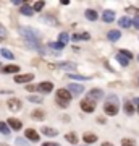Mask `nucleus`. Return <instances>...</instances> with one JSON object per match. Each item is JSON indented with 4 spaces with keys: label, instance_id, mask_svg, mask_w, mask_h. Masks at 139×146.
Returning a JSON list of instances; mask_svg holds the SVG:
<instances>
[{
    "label": "nucleus",
    "instance_id": "f257e3e1",
    "mask_svg": "<svg viewBox=\"0 0 139 146\" xmlns=\"http://www.w3.org/2000/svg\"><path fill=\"white\" fill-rule=\"evenodd\" d=\"M71 101V93L68 91V89H58L57 91V102L58 106H62V107H67L68 102Z\"/></svg>",
    "mask_w": 139,
    "mask_h": 146
},
{
    "label": "nucleus",
    "instance_id": "f03ea898",
    "mask_svg": "<svg viewBox=\"0 0 139 146\" xmlns=\"http://www.w3.org/2000/svg\"><path fill=\"white\" fill-rule=\"evenodd\" d=\"M68 91L71 93V96H79V94L84 93V88H82L81 84H76V83H71V84H68Z\"/></svg>",
    "mask_w": 139,
    "mask_h": 146
},
{
    "label": "nucleus",
    "instance_id": "7ed1b4c3",
    "mask_svg": "<svg viewBox=\"0 0 139 146\" xmlns=\"http://www.w3.org/2000/svg\"><path fill=\"white\" fill-rule=\"evenodd\" d=\"M81 109L84 110V112L91 114V112H94V109H96V102H92V101H89V99H84V101H81Z\"/></svg>",
    "mask_w": 139,
    "mask_h": 146
},
{
    "label": "nucleus",
    "instance_id": "20e7f679",
    "mask_svg": "<svg viewBox=\"0 0 139 146\" xmlns=\"http://www.w3.org/2000/svg\"><path fill=\"white\" fill-rule=\"evenodd\" d=\"M103 110H105V114L107 115H117L118 114V104H110V102H107L105 104V107H103Z\"/></svg>",
    "mask_w": 139,
    "mask_h": 146
},
{
    "label": "nucleus",
    "instance_id": "39448f33",
    "mask_svg": "<svg viewBox=\"0 0 139 146\" xmlns=\"http://www.w3.org/2000/svg\"><path fill=\"white\" fill-rule=\"evenodd\" d=\"M34 80V75L32 73H26V75H18V76H15V81L16 83H29V81H32Z\"/></svg>",
    "mask_w": 139,
    "mask_h": 146
},
{
    "label": "nucleus",
    "instance_id": "423d86ee",
    "mask_svg": "<svg viewBox=\"0 0 139 146\" xmlns=\"http://www.w3.org/2000/svg\"><path fill=\"white\" fill-rule=\"evenodd\" d=\"M52 89H53V84L50 81H42L37 84V91H41V93H50Z\"/></svg>",
    "mask_w": 139,
    "mask_h": 146
},
{
    "label": "nucleus",
    "instance_id": "0eeeda50",
    "mask_svg": "<svg viewBox=\"0 0 139 146\" xmlns=\"http://www.w3.org/2000/svg\"><path fill=\"white\" fill-rule=\"evenodd\" d=\"M102 96H103L102 89H92V91H89L88 99L94 102V101H97V99H102Z\"/></svg>",
    "mask_w": 139,
    "mask_h": 146
},
{
    "label": "nucleus",
    "instance_id": "6e6552de",
    "mask_svg": "<svg viewBox=\"0 0 139 146\" xmlns=\"http://www.w3.org/2000/svg\"><path fill=\"white\" fill-rule=\"evenodd\" d=\"M24 136L29 141H39V138H41V136H39V133H37L36 130H32V128H28V130L24 131Z\"/></svg>",
    "mask_w": 139,
    "mask_h": 146
},
{
    "label": "nucleus",
    "instance_id": "1a4fd4ad",
    "mask_svg": "<svg viewBox=\"0 0 139 146\" xmlns=\"http://www.w3.org/2000/svg\"><path fill=\"white\" fill-rule=\"evenodd\" d=\"M7 123H8V127H10L11 130H15V131H18V130H21V128H23V123H21L18 119H10Z\"/></svg>",
    "mask_w": 139,
    "mask_h": 146
},
{
    "label": "nucleus",
    "instance_id": "9d476101",
    "mask_svg": "<svg viewBox=\"0 0 139 146\" xmlns=\"http://www.w3.org/2000/svg\"><path fill=\"white\" fill-rule=\"evenodd\" d=\"M107 37H108V41H112V42H117L121 37V33L118 31V29H112V31H108V34H107Z\"/></svg>",
    "mask_w": 139,
    "mask_h": 146
},
{
    "label": "nucleus",
    "instance_id": "9b49d317",
    "mask_svg": "<svg viewBox=\"0 0 139 146\" xmlns=\"http://www.w3.org/2000/svg\"><path fill=\"white\" fill-rule=\"evenodd\" d=\"M102 20L105 21V23H112V21L115 20V11L112 10H105L102 13Z\"/></svg>",
    "mask_w": 139,
    "mask_h": 146
},
{
    "label": "nucleus",
    "instance_id": "f8f14e48",
    "mask_svg": "<svg viewBox=\"0 0 139 146\" xmlns=\"http://www.w3.org/2000/svg\"><path fill=\"white\" fill-rule=\"evenodd\" d=\"M8 109L10 110H20L21 109V101L20 99H10L8 101Z\"/></svg>",
    "mask_w": 139,
    "mask_h": 146
},
{
    "label": "nucleus",
    "instance_id": "ddd939ff",
    "mask_svg": "<svg viewBox=\"0 0 139 146\" xmlns=\"http://www.w3.org/2000/svg\"><path fill=\"white\" fill-rule=\"evenodd\" d=\"M2 72L3 73H18L20 72V67L18 65H7V67L2 68Z\"/></svg>",
    "mask_w": 139,
    "mask_h": 146
},
{
    "label": "nucleus",
    "instance_id": "4468645a",
    "mask_svg": "<svg viewBox=\"0 0 139 146\" xmlns=\"http://www.w3.org/2000/svg\"><path fill=\"white\" fill-rule=\"evenodd\" d=\"M84 16H86L89 21H96V20L99 18V15H97V11H96V10H86Z\"/></svg>",
    "mask_w": 139,
    "mask_h": 146
},
{
    "label": "nucleus",
    "instance_id": "2eb2a0df",
    "mask_svg": "<svg viewBox=\"0 0 139 146\" xmlns=\"http://www.w3.org/2000/svg\"><path fill=\"white\" fill-rule=\"evenodd\" d=\"M70 39H71V37L68 36V33H60V34H58V42H60L62 46H67Z\"/></svg>",
    "mask_w": 139,
    "mask_h": 146
},
{
    "label": "nucleus",
    "instance_id": "dca6fc26",
    "mask_svg": "<svg viewBox=\"0 0 139 146\" xmlns=\"http://www.w3.org/2000/svg\"><path fill=\"white\" fill-rule=\"evenodd\" d=\"M82 140L86 141L88 145H91V143H96V141H97V136L94 135V133H84V136H82Z\"/></svg>",
    "mask_w": 139,
    "mask_h": 146
},
{
    "label": "nucleus",
    "instance_id": "f3484780",
    "mask_svg": "<svg viewBox=\"0 0 139 146\" xmlns=\"http://www.w3.org/2000/svg\"><path fill=\"white\" fill-rule=\"evenodd\" d=\"M65 140H67L68 143H71L73 146H76V143H78V135H76V133H68V135H65Z\"/></svg>",
    "mask_w": 139,
    "mask_h": 146
},
{
    "label": "nucleus",
    "instance_id": "a211bd4d",
    "mask_svg": "<svg viewBox=\"0 0 139 146\" xmlns=\"http://www.w3.org/2000/svg\"><path fill=\"white\" fill-rule=\"evenodd\" d=\"M118 25L121 28H129L131 25H133V21L129 20L128 16H123V18H120V21H118Z\"/></svg>",
    "mask_w": 139,
    "mask_h": 146
},
{
    "label": "nucleus",
    "instance_id": "6ab92c4d",
    "mask_svg": "<svg viewBox=\"0 0 139 146\" xmlns=\"http://www.w3.org/2000/svg\"><path fill=\"white\" fill-rule=\"evenodd\" d=\"M42 133L47 136H57L58 131L55 130V128H49V127H45V128H42Z\"/></svg>",
    "mask_w": 139,
    "mask_h": 146
},
{
    "label": "nucleus",
    "instance_id": "aec40b11",
    "mask_svg": "<svg viewBox=\"0 0 139 146\" xmlns=\"http://www.w3.org/2000/svg\"><path fill=\"white\" fill-rule=\"evenodd\" d=\"M21 13H23V15H26V16H31L32 13H34V10H32L29 5H26V3H24V5L21 7Z\"/></svg>",
    "mask_w": 139,
    "mask_h": 146
},
{
    "label": "nucleus",
    "instance_id": "412c9836",
    "mask_svg": "<svg viewBox=\"0 0 139 146\" xmlns=\"http://www.w3.org/2000/svg\"><path fill=\"white\" fill-rule=\"evenodd\" d=\"M123 109H125V112H126V114H128V115L134 114V106L131 104V102H125Z\"/></svg>",
    "mask_w": 139,
    "mask_h": 146
},
{
    "label": "nucleus",
    "instance_id": "4be33fe9",
    "mask_svg": "<svg viewBox=\"0 0 139 146\" xmlns=\"http://www.w3.org/2000/svg\"><path fill=\"white\" fill-rule=\"evenodd\" d=\"M0 133H3V135H8V133H10V127H8V123L0 122Z\"/></svg>",
    "mask_w": 139,
    "mask_h": 146
},
{
    "label": "nucleus",
    "instance_id": "5701e85b",
    "mask_svg": "<svg viewBox=\"0 0 139 146\" xmlns=\"http://www.w3.org/2000/svg\"><path fill=\"white\" fill-rule=\"evenodd\" d=\"M60 68H63V70H74V63H70V62H62L60 65H58Z\"/></svg>",
    "mask_w": 139,
    "mask_h": 146
},
{
    "label": "nucleus",
    "instance_id": "b1692460",
    "mask_svg": "<svg viewBox=\"0 0 139 146\" xmlns=\"http://www.w3.org/2000/svg\"><path fill=\"white\" fill-rule=\"evenodd\" d=\"M117 60H118V62L121 63V67H126V65L129 63V60H128L126 57H123L121 54H117Z\"/></svg>",
    "mask_w": 139,
    "mask_h": 146
},
{
    "label": "nucleus",
    "instance_id": "393cba45",
    "mask_svg": "<svg viewBox=\"0 0 139 146\" xmlns=\"http://www.w3.org/2000/svg\"><path fill=\"white\" fill-rule=\"evenodd\" d=\"M0 52H2V55H3L5 58H8V60H13V58H15V55H13V54L8 50V49H2Z\"/></svg>",
    "mask_w": 139,
    "mask_h": 146
},
{
    "label": "nucleus",
    "instance_id": "a878e982",
    "mask_svg": "<svg viewBox=\"0 0 139 146\" xmlns=\"http://www.w3.org/2000/svg\"><path fill=\"white\" fill-rule=\"evenodd\" d=\"M32 119L44 120V112H42V110H34V112H32Z\"/></svg>",
    "mask_w": 139,
    "mask_h": 146
},
{
    "label": "nucleus",
    "instance_id": "bb28decb",
    "mask_svg": "<svg viewBox=\"0 0 139 146\" xmlns=\"http://www.w3.org/2000/svg\"><path fill=\"white\" fill-rule=\"evenodd\" d=\"M44 7H45V2H36L34 7H32V10H34V11H41Z\"/></svg>",
    "mask_w": 139,
    "mask_h": 146
},
{
    "label": "nucleus",
    "instance_id": "cd10ccee",
    "mask_svg": "<svg viewBox=\"0 0 139 146\" xmlns=\"http://www.w3.org/2000/svg\"><path fill=\"white\" fill-rule=\"evenodd\" d=\"M49 47H50V49H55V50H62L65 46H62L60 42H50V44H49Z\"/></svg>",
    "mask_w": 139,
    "mask_h": 146
},
{
    "label": "nucleus",
    "instance_id": "c85d7f7f",
    "mask_svg": "<svg viewBox=\"0 0 139 146\" xmlns=\"http://www.w3.org/2000/svg\"><path fill=\"white\" fill-rule=\"evenodd\" d=\"M121 146H136L134 145L133 140H129V138H125V140H121Z\"/></svg>",
    "mask_w": 139,
    "mask_h": 146
},
{
    "label": "nucleus",
    "instance_id": "c756f323",
    "mask_svg": "<svg viewBox=\"0 0 139 146\" xmlns=\"http://www.w3.org/2000/svg\"><path fill=\"white\" fill-rule=\"evenodd\" d=\"M118 54H121V55H123V57H126L128 60H129V58H133V54L129 52V50H125V49H121Z\"/></svg>",
    "mask_w": 139,
    "mask_h": 146
},
{
    "label": "nucleus",
    "instance_id": "7c9ffc66",
    "mask_svg": "<svg viewBox=\"0 0 139 146\" xmlns=\"http://www.w3.org/2000/svg\"><path fill=\"white\" fill-rule=\"evenodd\" d=\"M28 99L31 101V102H37V104H39V102H42V98H41V96H29Z\"/></svg>",
    "mask_w": 139,
    "mask_h": 146
},
{
    "label": "nucleus",
    "instance_id": "2f4dec72",
    "mask_svg": "<svg viewBox=\"0 0 139 146\" xmlns=\"http://www.w3.org/2000/svg\"><path fill=\"white\" fill-rule=\"evenodd\" d=\"M16 145L18 146H29V143L24 141V138H16Z\"/></svg>",
    "mask_w": 139,
    "mask_h": 146
},
{
    "label": "nucleus",
    "instance_id": "473e14b6",
    "mask_svg": "<svg viewBox=\"0 0 139 146\" xmlns=\"http://www.w3.org/2000/svg\"><path fill=\"white\" fill-rule=\"evenodd\" d=\"M5 37H7V29L2 26V25H0V41H3Z\"/></svg>",
    "mask_w": 139,
    "mask_h": 146
},
{
    "label": "nucleus",
    "instance_id": "72a5a7b5",
    "mask_svg": "<svg viewBox=\"0 0 139 146\" xmlns=\"http://www.w3.org/2000/svg\"><path fill=\"white\" fill-rule=\"evenodd\" d=\"M70 78H73V80H89V76H82V75H70Z\"/></svg>",
    "mask_w": 139,
    "mask_h": 146
},
{
    "label": "nucleus",
    "instance_id": "f704fd0d",
    "mask_svg": "<svg viewBox=\"0 0 139 146\" xmlns=\"http://www.w3.org/2000/svg\"><path fill=\"white\" fill-rule=\"evenodd\" d=\"M133 26L136 28V29H139V16H134V20H133Z\"/></svg>",
    "mask_w": 139,
    "mask_h": 146
},
{
    "label": "nucleus",
    "instance_id": "c9c22d12",
    "mask_svg": "<svg viewBox=\"0 0 139 146\" xmlns=\"http://www.w3.org/2000/svg\"><path fill=\"white\" fill-rule=\"evenodd\" d=\"M89 37H91L89 33H82V34H81V41H89Z\"/></svg>",
    "mask_w": 139,
    "mask_h": 146
},
{
    "label": "nucleus",
    "instance_id": "e433bc0d",
    "mask_svg": "<svg viewBox=\"0 0 139 146\" xmlns=\"http://www.w3.org/2000/svg\"><path fill=\"white\" fill-rule=\"evenodd\" d=\"M71 41H74V42H76V41H81V34H73V36H71Z\"/></svg>",
    "mask_w": 139,
    "mask_h": 146
},
{
    "label": "nucleus",
    "instance_id": "4c0bfd02",
    "mask_svg": "<svg viewBox=\"0 0 139 146\" xmlns=\"http://www.w3.org/2000/svg\"><path fill=\"white\" fill-rule=\"evenodd\" d=\"M42 146H60V145H58V143H49V141H45Z\"/></svg>",
    "mask_w": 139,
    "mask_h": 146
},
{
    "label": "nucleus",
    "instance_id": "58836bf2",
    "mask_svg": "<svg viewBox=\"0 0 139 146\" xmlns=\"http://www.w3.org/2000/svg\"><path fill=\"white\" fill-rule=\"evenodd\" d=\"M28 91H37V86H28Z\"/></svg>",
    "mask_w": 139,
    "mask_h": 146
},
{
    "label": "nucleus",
    "instance_id": "ea45409f",
    "mask_svg": "<svg viewBox=\"0 0 139 146\" xmlns=\"http://www.w3.org/2000/svg\"><path fill=\"white\" fill-rule=\"evenodd\" d=\"M13 3H15V5H24V3H23V2H20V0H15V2H13Z\"/></svg>",
    "mask_w": 139,
    "mask_h": 146
},
{
    "label": "nucleus",
    "instance_id": "a19ab883",
    "mask_svg": "<svg viewBox=\"0 0 139 146\" xmlns=\"http://www.w3.org/2000/svg\"><path fill=\"white\" fill-rule=\"evenodd\" d=\"M102 146H113V145H112V143H107V141H105V143H102Z\"/></svg>",
    "mask_w": 139,
    "mask_h": 146
},
{
    "label": "nucleus",
    "instance_id": "79ce46f5",
    "mask_svg": "<svg viewBox=\"0 0 139 146\" xmlns=\"http://www.w3.org/2000/svg\"><path fill=\"white\" fill-rule=\"evenodd\" d=\"M138 112H139V106H138Z\"/></svg>",
    "mask_w": 139,
    "mask_h": 146
},
{
    "label": "nucleus",
    "instance_id": "37998d69",
    "mask_svg": "<svg viewBox=\"0 0 139 146\" xmlns=\"http://www.w3.org/2000/svg\"><path fill=\"white\" fill-rule=\"evenodd\" d=\"M138 60H139V55H138Z\"/></svg>",
    "mask_w": 139,
    "mask_h": 146
},
{
    "label": "nucleus",
    "instance_id": "c03bdc74",
    "mask_svg": "<svg viewBox=\"0 0 139 146\" xmlns=\"http://www.w3.org/2000/svg\"><path fill=\"white\" fill-rule=\"evenodd\" d=\"M3 146H7V145H3Z\"/></svg>",
    "mask_w": 139,
    "mask_h": 146
}]
</instances>
